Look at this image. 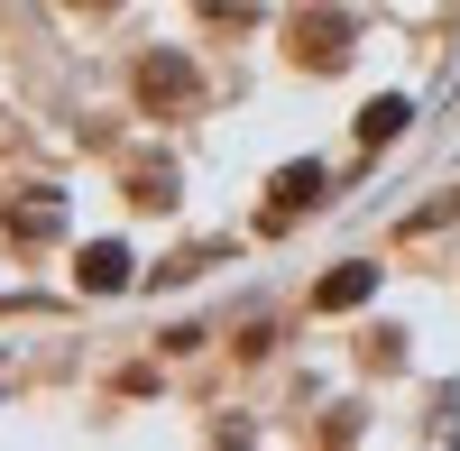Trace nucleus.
<instances>
[{
  "mask_svg": "<svg viewBox=\"0 0 460 451\" xmlns=\"http://www.w3.org/2000/svg\"><path fill=\"white\" fill-rule=\"evenodd\" d=\"M368 295H377V268L350 258V268H332V277L314 286V305H323V314H350V305H368Z\"/></svg>",
  "mask_w": 460,
  "mask_h": 451,
  "instance_id": "nucleus-2",
  "label": "nucleus"
},
{
  "mask_svg": "<svg viewBox=\"0 0 460 451\" xmlns=\"http://www.w3.org/2000/svg\"><path fill=\"white\" fill-rule=\"evenodd\" d=\"M405 120H414V111H405L396 93H387V102H368V111H359V147H387V138H396Z\"/></svg>",
  "mask_w": 460,
  "mask_h": 451,
  "instance_id": "nucleus-4",
  "label": "nucleus"
},
{
  "mask_svg": "<svg viewBox=\"0 0 460 451\" xmlns=\"http://www.w3.org/2000/svg\"><path fill=\"white\" fill-rule=\"evenodd\" d=\"M314 194H323V166H286V175H277V212L314 203Z\"/></svg>",
  "mask_w": 460,
  "mask_h": 451,
  "instance_id": "nucleus-5",
  "label": "nucleus"
},
{
  "mask_svg": "<svg viewBox=\"0 0 460 451\" xmlns=\"http://www.w3.org/2000/svg\"><path fill=\"white\" fill-rule=\"evenodd\" d=\"M138 102L147 111H157V102H194V65H184V56H147L138 65Z\"/></svg>",
  "mask_w": 460,
  "mask_h": 451,
  "instance_id": "nucleus-1",
  "label": "nucleus"
},
{
  "mask_svg": "<svg viewBox=\"0 0 460 451\" xmlns=\"http://www.w3.org/2000/svg\"><path fill=\"white\" fill-rule=\"evenodd\" d=\"M74 277H84L93 295H120V286H129V249H120V240H93V249H84V268H74Z\"/></svg>",
  "mask_w": 460,
  "mask_h": 451,
  "instance_id": "nucleus-3",
  "label": "nucleus"
}]
</instances>
